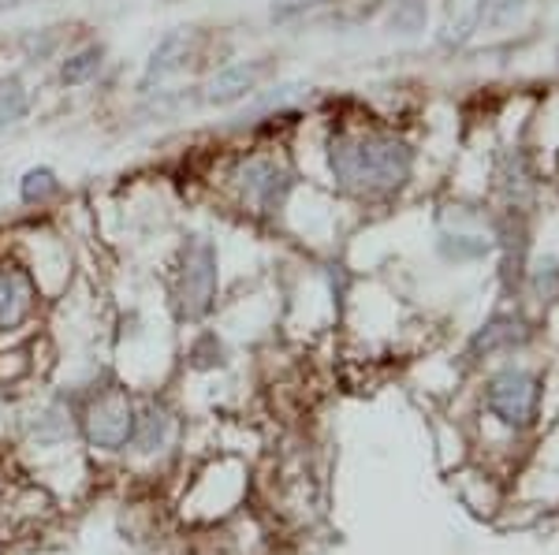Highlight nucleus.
<instances>
[{"label":"nucleus","mask_w":559,"mask_h":555,"mask_svg":"<svg viewBox=\"0 0 559 555\" xmlns=\"http://www.w3.org/2000/svg\"><path fill=\"white\" fill-rule=\"evenodd\" d=\"M213 294H216V246L210 239L194 236L183 246V262H179V283H176L179 313L187 321H202L213 306Z\"/></svg>","instance_id":"obj_1"},{"label":"nucleus","mask_w":559,"mask_h":555,"mask_svg":"<svg viewBox=\"0 0 559 555\" xmlns=\"http://www.w3.org/2000/svg\"><path fill=\"white\" fill-rule=\"evenodd\" d=\"M131 433H134V407L120 396V391H108V396H102L94 407H90L86 436L94 447L120 451V447H128Z\"/></svg>","instance_id":"obj_2"},{"label":"nucleus","mask_w":559,"mask_h":555,"mask_svg":"<svg viewBox=\"0 0 559 555\" xmlns=\"http://www.w3.org/2000/svg\"><path fill=\"white\" fill-rule=\"evenodd\" d=\"M198 52V34L194 26H176V31H168L165 38H160L157 45H153L146 68H142V94H150L153 86H160L165 79L179 75L187 64L194 60Z\"/></svg>","instance_id":"obj_3"},{"label":"nucleus","mask_w":559,"mask_h":555,"mask_svg":"<svg viewBox=\"0 0 559 555\" xmlns=\"http://www.w3.org/2000/svg\"><path fill=\"white\" fill-rule=\"evenodd\" d=\"M34 280L20 265H0V333H12L34 313Z\"/></svg>","instance_id":"obj_4"},{"label":"nucleus","mask_w":559,"mask_h":555,"mask_svg":"<svg viewBox=\"0 0 559 555\" xmlns=\"http://www.w3.org/2000/svg\"><path fill=\"white\" fill-rule=\"evenodd\" d=\"M258 79H261V64H231L210 75V83L202 86V101L213 105V109L216 105H236L258 86Z\"/></svg>","instance_id":"obj_5"},{"label":"nucleus","mask_w":559,"mask_h":555,"mask_svg":"<svg viewBox=\"0 0 559 555\" xmlns=\"http://www.w3.org/2000/svg\"><path fill=\"white\" fill-rule=\"evenodd\" d=\"M239 191H242V198L247 202H254V205H269L276 198V186H280V168L273 165V160H265V157H250V160H242L239 165Z\"/></svg>","instance_id":"obj_6"},{"label":"nucleus","mask_w":559,"mask_h":555,"mask_svg":"<svg viewBox=\"0 0 559 555\" xmlns=\"http://www.w3.org/2000/svg\"><path fill=\"white\" fill-rule=\"evenodd\" d=\"M168 441H173V414L157 402H150L142 414H134V433H131V444L139 451H160Z\"/></svg>","instance_id":"obj_7"},{"label":"nucleus","mask_w":559,"mask_h":555,"mask_svg":"<svg viewBox=\"0 0 559 555\" xmlns=\"http://www.w3.org/2000/svg\"><path fill=\"white\" fill-rule=\"evenodd\" d=\"M26 112H31V89L20 75H4L0 79V131L20 123Z\"/></svg>","instance_id":"obj_8"},{"label":"nucleus","mask_w":559,"mask_h":555,"mask_svg":"<svg viewBox=\"0 0 559 555\" xmlns=\"http://www.w3.org/2000/svg\"><path fill=\"white\" fill-rule=\"evenodd\" d=\"M105 64V49L102 45H86V49H79V52H71V57L60 64V83L64 86H83L90 83V79L102 71Z\"/></svg>","instance_id":"obj_9"},{"label":"nucleus","mask_w":559,"mask_h":555,"mask_svg":"<svg viewBox=\"0 0 559 555\" xmlns=\"http://www.w3.org/2000/svg\"><path fill=\"white\" fill-rule=\"evenodd\" d=\"M64 191V183H60V176L52 172V168H31L23 179H20V198L23 205H45V202H52L57 194Z\"/></svg>","instance_id":"obj_10"},{"label":"nucleus","mask_w":559,"mask_h":555,"mask_svg":"<svg viewBox=\"0 0 559 555\" xmlns=\"http://www.w3.org/2000/svg\"><path fill=\"white\" fill-rule=\"evenodd\" d=\"M52 49H57V34L38 31V34H26V38H23V52H26V60H31V64H38V60H49Z\"/></svg>","instance_id":"obj_11"},{"label":"nucleus","mask_w":559,"mask_h":555,"mask_svg":"<svg viewBox=\"0 0 559 555\" xmlns=\"http://www.w3.org/2000/svg\"><path fill=\"white\" fill-rule=\"evenodd\" d=\"M26 0H0V12H8V8H20Z\"/></svg>","instance_id":"obj_12"}]
</instances>
